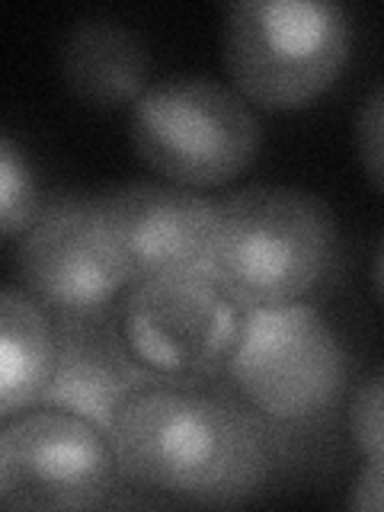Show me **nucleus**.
Returning a JSON list of instances; mask_svg holds the SVG:
<instances>
[{"instance_id": "nucleus-1", "label": "nucleus", "mask_w": 384, "mask_h": 512, "mask_svg": "<svg viewBox=\"0 0 384 512\" xmlns=\"http://www.w3.org/2000/svg\"><path fill=\"white\" fill-rule=\"evenodd\" d=\"M109 442L125 487L199 506L253 500L292 452L228 381L148 384L119 407Z\"/></svg>"}, {"instance_id": "nucleus-2", "label": "nucleus", "mask_w": 384, "mask_h": 512, "mask_svg": "<svg viewBox=\"0 0 384 512\" xmlns=\"http://www.w3.org/2000/svg\"><path fill=\"white\" fill-rule=\"evenodd\" d=\"M336 256V218L308 189L256 183L218 202L212 276L244 308L308 301L330 279Z\"/></svg>"}, {"instance_id": "nucleus-3", "label": "nucleus", "mask_w": 384, "mask_h": 512, "mask_svg": "<svg viewBox=\"0 0 384 512\" xmlns=\"http://www.w3.org/2000/svg\"><path fill=\"white\" fill-rule=\"evenodd\" d=\"M224 381L295 445V436L327 429L346 400L349 352L308 301L247 308Z\"/></svg>"}, {"instance_id": "nucleus-4", "label": "nucleus", "mask_w": 384, "mask_h": 512, "mask_svg": "<svg viewBox=\"0 0 384 512\" xmlns=\"http://www.w3.org/2000/svg\"><path fill=\"white\" fill-rule=\"evenodd\" d=\"M352 55V20L327 0H237L224 7L221 61L244 100L292 112L324 96Z\"/></svg>"}, {"instance_id": "nucleus-5", "label": "nucleus", "mask_w": 384, "mask_h": 512, "mask_svg": "<svg viewBox=\"0 0 384 512\" xmlns=\"http://www.w3.org/2000/svg\"><path fill=\"white\" fill-rule=\"evenodd\" d=\"M144 167L173 186L212 189L237 180L263 144L256 109L212 77H164L141 93L128 122Z\"/></svg>"}, {"instance_id": "nucleus-6", "label": "nucleus", "mask_w": 384, "mask_h": 512, "mask_svg": "<svg viewBox=\"0 0 384 512\" xmlns=\"http://www.w3.org/2000/svg\"><path fill=\"white\" fill-rule=\"evenodd\" d=\"M135 356L167 381L224 375L247 308L212 272H170L128 285L119 304Z\"/></svg>"}, {"instance_id": "nucleus-7", "label": "nucleus", "mask_w": 384, "mask_h": 512, "mask_svg": "<svg viewBox=\"0 0 384 512\" xmlns=\"http://www.w3.org/2000/svg\"><path fill=\"white\" fill-rule=\"evenodd\" d=\"M122 477L106 432L58 407H32L0 429L7 509H103Z\"/></svg>"}, {"instance_id": "nucleus-8", "label": "nucleus", "mask_w": 384, "mask_h": 512, "mask_svg": "<svg viewBox=\"0 0 384 512\" xmlns=\"http://www.w3.org/2000/svg\"><path fill=\"white\" fill-rule=\"evenodd\" d=\"M20 285L48 314H87L128 292V272L103 228L100 199L52 196L16 247Z\"/></svg>"}, {"instance_id": "nucleus-9", "label": "nucleus", "mask_w": 384, "mask_h": 512, "mask_svg": "<svg viewBox=\"0 0 384 512\" xmlns=\"http://www.w3.org/2000/svg\"><path fill=\"white\" fill-rule=\"evenodd\" d=\"M103 228L128 279L212 272L218 202L173 183H132L100 199Z\"/></svg>"}, {"instance_id": "nucleus-10", "label": "nucleus", "mask_w": 384, "mask_h": 512, "mask_svg": "<svg viewBox=\"0 0 384 512\" xmlns=\"http://www.w3.org/2000/svg\"><path fill=\"white\" fill-rule=\"evenodd\" d=\"M55 362L39 407H58L96 423L106 436L119 407L154 381H167L144 365L122 330L116 304L87 314H52Z\"/></svg>"}, {"instance_id": "nucleus-11", "label": "nucleus", "mask_w": 384, "mask_h": 512, "mask_svg": "<svg viewBox=\"0 0 384 512\" xmlns=\"http://www.w3.org/2000/svg\"><path fill=\"white\" fill-rule=\"evenodd\" d=\"M61 80L93 109L135 106L148 90V48L141 36L109 16H87L71 26L61 45Z\"/></svg>"}, {"instance_id": "nucleus-12", "label": "nucleus", "mask_w": 384, "mask_h": 512, "mask_svg": "<svg viewBox=\"0 0 384 512\" xmlns=\"http://www.w3.org/2000/svg\"><path fill=\"white\" fill-rule=\"evenodd\" d=\"M55 362V320L23 285L0 295V420L42 404Z\"/></svg>"}, {"instance_id": "nucleus-13", "label": "nucleus", "mask_w": 384, "mask_h": 512, "mask_svg": "<svg viewBox=\"0 0 384 512\" xmlns=\"http://www.w3.org/2000/svg\"><path fill=\"white\" fill-rule=\"evenodd\" d=\"M42 212L39 180L29 167V157L10 135L0 141V231L4 240H20L29 224Z\"/></svg>"}, {"instance_id": "nucleus-14", "label": "nucleus", "mask_w": 384, "mask_h": 512, "mask_svg": "<svg viewBox=\"0 0 384 512\" xmlns=\"http://www.w3.org/2000/svg\"><path fill=\"white\" fill-rule=\"evenodd\" d=\"M346 432L365 458L384 455V368L356 378L346 391Z\"/></svg>"}, {"instance_id": "nucleus-15", "label": "nucleus", "mask_w": 384, "mask_h": 512, "mask_svg": "<svg viewBox=\"0 0 384 512\" xmlns=\"http://www.w3.org/2000/svg\"><path fill=\"white\" fill-rule=\"evenodd\" d=\"M356 154L365 176L384 192V84L365 96L356 116Z\"/></svg>"}, {"instance_id": "nucleus-16", "label": "nucleus", "mask_w": 384, "mask_h": 512, "mask_svg": "<svg viewBox=\"0 0 384 512\" xmlns=\"http://www.w3.org/2000/svg\"><path fill=\"white\" fill-rule=\"evenodd\" d=\"M346 506L365 509V512H384V455L368 458V464L359 471V477L352 480Z\"/></svg>"}, {"instance_id": "nucleus-17", "label": "nucleus", "mask_w": 384, "mask_h": 512, "mask_svg": "<svg viewBox=\"0 0 384 512\" xmlns=\"http://www.w3.org/2000/svg\"><path fill=\"white\" fill-rule=\"evenodd\" d=\"M372 292H375L378 304L384 308V237L378 240L375 256H372Z\"/></svg>"}]
</instances>
